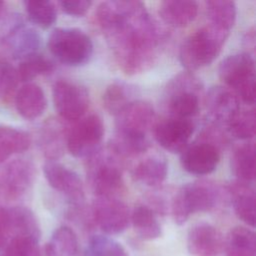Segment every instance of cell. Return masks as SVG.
I'll return each mask as SVG.
<instances>
[{
    "mask_svg": "<svg viewBox=\"0 0 256 256\" xmlns=\"http://www.w3.org/2000/svg\"><path fill=\"white\" fill-rule=\"evenodd\" d=\"M24 7L29 20L35 25L46 29L50 27L57 18L55 4L47 0L24 1Z\"/></svg>",
    "mask_w": 256,
    "mask_h": 256,
    "instance_id": "33",
    "label": "cell"
},
{
    "mask_svg": "<svg viewBox=\"0 0 256 256\" xmlns=\"http://www.w3.org/2000/svg\"><path fill=\"white\" fill-rule=\"evenodd\" d=\"M220 200L221 190L212 181L200 180L183 185L172 200L173 220L177 225H182L192 214L214 209Z\"/></svg>",
    "mask_w": 256,
    "mask_h": 256,
    "instance_id": "3",
    "label": "cell"
},
{
    "mask_svg": "<svg viewBox=\"0 0 256 256\" xmlns=\"http://www.w3.org/2000/svg\"><path fill=\"white\" fill-rule=\"evenodd\" d=\"M187 249L192 256H218L223 249L222 235L209 223H197L188 231Z\"/></svg>",
    "mask_w": 256,
    "mask_h": 256,
    "instance_id": "17",
    "label": "cell"
},
{
    "mask_svg": "<svg viewBox=\"0 0 256 256\" xmlns=\"http://www.w3.org/2000/svg\"><path fill=\"white\" fill-rule=\"evenodd\" d=\"M59 5L63 12L68 15L80 17L86 14L92 5L90 0H63L59 2Z\"/></svg>",
    "mask_w": 256,
    "mask_h": 256,
    "instance_id": "38",
    "label": "cell"
},
{
    "mask_svg": "<svg viewBox=\"0 0 256 256\" xmlns=\"http://www.w3.org/2000/svg\"><path fill=\"white\" fill-rule=\"evenodd\" d=\"M130 222L143 240H154L162 234V228L156 213L153 209L145 205H139L134 208L130 215Z\"/></svg>",
    "mask_w": 256,
    "mask_h": 256,
    "instance_id": "27",
    "label": "cell"
},
{
    "mask_svg": "<svg viewBox=\"0 0 256 256\" xmlns=\"http://www.w3.org/2000/svg\"><path fill=\"white\" fill-rule=\"evenodd\" d=\"M181 164L184 170L193 175L212 173L220 161V149L215 144L198 139L181 152Z\"/></svg>",
    "mask_w": 256,
    "mask_h": 256,
    "instance_id": "14",
    "label": "cell"
},
{
    "mask_svg": "<svg viewBox=\"0 0 256 256\" xmlns=\"http://www.w3.org/2000/svg\"><path fill=\"white\" fill-rule=\"evenodd\" d=\"M53 102L62 119L78 121L89 107V93L85 87L68 80H58L53 85Z\"/></svg>",
    "mask_w": 256,
    "mask_h": 256,
    "instance_id": "10",
    "label": "cell"
},
{
    "mask_svg": "<svg viewBox=\"0 0 256 256\" xmlns=\"http://www.w3.org/2000/svg\"><path fill=\"white\" fill-rule=\"evenodd\" d=\"M45 253L46 256H79L77 235L68 226L58 227L51 235Z\"/></svg>",
    "mask_w": 256,
    "mask_h": 256,
    "instance_id": "29",
    "label": "cell"
},
{
    "mask_svg": "<svg viewBox=\"0 0 256 256\" xmlns=\"http://www.w3.org/2000/svg\"><path fill=\"white\" fill-rule=\"evenodd\" d=\"M19 82L17 70L9 62L0 60V99L10 98Z\"/></svg>",
    "mask_w": 256,
    "mask_h": 256,
    "instance_id": "37",
    "label": "cell"
},
{
    "mask_svg": "<svg viewBox=\"0 0 256 256\" xmlns=\"http://www.w3.org/2000/svg\"><path fill=\"white\" fill-rule=\"evenodd\" d=\"M227 192L230 195L233 209L237 217L250 227L255 226L256 197L254 188L246 182L235 181L231 183Z\"/></svg>",
    "mask_w": 256,
    "mask_h": 256,
    "instance_id": "20",
    "label": "cell"
},
{
    "mask_svg": "<svg viewBox=\"0 0 256 256\" xmlns=\"http://www.w3.org/2000/svg\"><path fill=\"white\" fill-rule=\"evenodd\" d=\"M210 25L230 32L236 20V5L233 1L213 0L205 2Z\"/></svg>",
    "mask_w": 256,
    "mask_h": 256,
    "instance_id": "31",
    "label": "cell"
},
{
    "mask_svg": "<svg viewBox=\"0 0 256 256\" xmlns=\"http://www.w3.org/2000/svg\"><path fill=\"white\" fill-rule=\"evenodd\" d=\"M87 256H129L121 243L107 235H94L89 239Z\"/></svg>",
    "mask_w": 256,
    "mask_h": 256,
    "instance_id": "35",
    "label": "cell"
},
{
    "mask_svg": "<svg viewBox=\"0 0 256 256\" xmlns=\"http://www.w3.org/2000/svg\"><path fill=\"white\" fill-rule=\"evenodd\" d=\"M14 101L19 115L27 120H34L40 117L47 106L43 89L31 82L25 83L16 91Z\"/></svg>",
    "mask_w": 256,
    "mask_h": 256,
    "instance_id": "21",
    "label": "cell"
},
{
    "mask_svg": "<svg viewBox=\"0 0 256 256\" xmlns=\"http://www.w3.org/2000/svg\"><path fill=\"white\" fill-rule=\"evenodd\" d=\"M68 131L58 120L46 121L41 129L39 140L40 146L48 161H55L59 158L66 147Z\"/></svg>",
    "mask_w": 256,
    "mask_h": 256,
    "instance_id": "23",
    "label": "cell"
},
{
    "mask_svg": "<svg viewBox=\"0 0 256 256\" xmlns=\"http://www.w3.org/2000/svg\"><path fill=\"white\" fill-rule=\"evenodd\" d=\"M30 145L31 136L27 131L0 124V163L26 151Z\"/></svg>",
    "mask_w": 256,
    "mask_h": 256,
    "instance_id": "26",
    "label": "cell"
},
{
    "mask_svg": "<svg viewBox=\"0 0 256 256\" xmlns=\"http://www.w3.org/2000/svg\"><path fill=\"white\" fill-rule=\"evenodd\" d=\"M226 256H256V236L245 226L232 228L223 241Z\"/></svg>",
    "mask_w": 256,
    "mask_h": 256,
    "instance_id": "25",
    "label": "cell"
},
{
    "mask_svg": "<svg viewBox=\"0 0 256 256\" xmlns=\"http://www.w3.org/2000/svg\"><path fill=\"white\" fill-rule=\"evenodd\" d=\"M3 256H41L39 240L29 237H16L8 240L4 246Z\"/></svg>",
    "mask_w": 256,
    "mask_h": 256,
    "instance_id": "36",
    "label": "cell"
},
{
    "mask_svg": "<svg viewBox=\"0 0 256 256\" xmlns=\"http://www.w3.org/2000/svg\"><path fill=\"white\" fill-rule=\"evenodd\" d=\"M244 43L246 44V47L248 49L254 50L255 47V29L254 27H251L245 34L244 37Z\"/></svg>",
    "mask_w": 256,
    "mask_h": 256,
    "instance_id": "39",
    "label": "cell"
},
{
    "mask_svg": "<svg viewBox=\"0 0 256 256\" xmlns=\"http://www.w3.org/2000/svg\"><path fill=\"white\" fill-rule=\"evenodd\" d=\"M136 89L134 86L122 81L111 83L105 89L102 102L104 108L113 115H117L131 102L135 101Z\"/></svg>",
    "mask_w": 256,
    "mask_h": 256,
    "instance_id": "28",
    "label": "cell"
},
{
    "mask_svg": "<svg viewBox=\"0 0 256 256\" xmlns=\"http://www.w3.org/2000/svg\"><path fill=\"white\" fill-rule=\"evenodd\" d=\"M3 40L11 56L20 60L38 53L41 45L39 33L24 25L21 18L6 32Z\"/></svg>",
    "mask_w": 256,
    "mask_h": 256,
    "instance_id": "18",
    "label": "cell"
},
{
    "mask_svg": "<svg viewBox=\"0 0 256 256\" xmlns=\"http://www.w3.org/2000/svg\"><path fill=\"white\" fill-rule=\"evenodd\" d=\"M36 168L28 158L20 157L9 161L0 175V194L8 202L23 198L33 186Z\"/></svg>",
    "mask_w": 256,
    "mask_h": 256,
    "instance_id": "9",
    "label": "cell"
},
{
    "mask_svg": "<svg viewBox=\"0 0 256 256\" xmlns=\"http://www.w3.org/2000/svg\"><path fill=\"white\" fill-rule=\"evenodd\" d=\"M202 83L191 72H182L169 81L166 105L170 117L191 119L200 108Z\"/></svg>",
    "mask_w": 256,
    "mask_h": 256,
    "instance_id": "7",
    "label": "cell"
},
{
    "mask_svg": "<svg viewBox=\"0 0 256 256\" xmlns=\"http://www.w3.org/2000/svg\"><path fill=\"white\" fill-rule=\"evenodd\" d=\"M198 3L190 0H166L160 3L159 14L169 26L181 28L192 23L198 14Z\"/></svg>",
    "mask_w": 256,
    "mask_h": 256,
    "instance_id": "22",
    "label": "cell"
},
{
    "mask_svg": "<svg viewBox=\"0 0 256 256\" xmlns=\"http://www.w3.org/2000/svg\"><path fill=\"white\" fill-rule=\"evenodd\" d=\"M219 77L229 89L248 105L255 102V62L248 52L229 55L219 65Z\"/></svg>",
    "mask_w": 256,
    "mask_h": 256,
    "instance_id": "5",
    "label": "cell"
},
{
    "mask_svg": "<svg viewBox=\"0 0 256 256\" xmlns=\"http://www.w3.org/2000/svg\"><path fill=\"white\" fill-rule=\"evenodd\" d=\"M116 117V135L148 138V132L155 124L153 106L143 100H135L122 109Z\"/></svg>",
    "mask_w": 256,
    "mask_h": 256,
    "instance_id": "11",
    "label": "cell"
},
{
    "mask_svg": "<svg viewBox=\"0 0 256 256\" xmlns=\"http://www.w3.org/2000/svg\"><path fill=\"white\" fill-rule=\"evenodd\" d=\"M53 63L44 55L36 53L21 60L17 70L19 81L29 83L40 75H46L53 71Z\"/></svg>",
    "mask_w": 256,
    "mask_h": 256,
    "instance_id": "34",
    "label": "cell"
},
{
    "mask_svg": "<svg viewBox=\"0 0 256 256\" xmlns=\"http://www.w3.org/2000/svg\"><path fill=\"white\" fill-rule=\"evenodd\" d=\"M231 168L238 181L250 183L255 178V145L247 142L235 149L231 158Z\"/></svg>",
    "mask_w": 256,
    "mask_h": 256,
    "instance_id": "30",
    "label": "cell"
},
{
    "mask_svg": "<svg viewBox=\"0 0 256 256\" xmlns=\"http://www.w3.org/2000/svg\"><path fill=\"white\" fill-rule=\"evenodd\" d=\"M205 104L211 118L219 126H226L240 109L237 96L223 86L211 87L205 96Z\"/></svg>",
    "mask_w": 256,
    "mask_h": 256,
    "instance_id": "19",
    "label": "cell"
},
{
    "mask_svg": "<svg viewBox=\"0 0 256 256\" xmlns=\"http://www.w3.org/2000/svg\"><path fill=\"white\" fill-rule=\"evenodd\" d=\"M3 220L6 242L16 237L40 239V226L35 214L24 206H9L0 209Z\"/></svg>",
    "mask_w": 256,
    "mask_h": 256,
    "instance_id": "16",
    "label": "cell"
},
{
    "mask_svg": "<svg viewBox=\"0 0 256 256\" xmlns=\"http://www.w3.org/2000/svg\"><path fill=\"white\" fill-rule=\"evenodd\" d=\"M229 32L207 24L189 35L181 44L179 59L192 72L211 64L221 52Z\"/></svg>",
    "mask_w": 256,
    "mask_h": 256,
    "instance_id": "2",
    "label": "cell"
},
{
    "mask_svg": "<svg viewBox=\"0 0 256 256\" xmlns=\"http://www.w3.org/2000/svg\"><path fill=\"white\" fill-rule=\"evenodd\" d=\"M92 214L96 224L107 235L122 233L130 224L129 208L118 197H97Z\"/></svg>",
    "mask_w": 256,
    "mask_h": 256,
    "instance_id": "12",
    "label": "cell"
},
{
    "mask_svg": "<svg viewBox=\"0 0 256 256\" xmlns=\"http://www.w3.org/2000/svg\"><path fill=\"white\" fill-rule=\"evenodd\" d=\"M96 18L119 68L127 75L148 70L164 34L140 1H105Z\"/></svg>",
    "mask_w": 256,
    "mask_h": 256,
    "instance_id": "1",
    "label": "cell"
},
{
    "mask_svg": "<svg viewBox=\"0 0 256 256\" xmlns=\"http://www.w3.org/2000/svg\"><path fill=\"white\" fill-rule=\"evenodd\" d=\"M168 172V166L164 158L152 155L139 161L131 171L134 181L146 186H157L161 184Z\"/></svg>",
    "mask_w": 256,
    "mask_h": 256,
    "instance_id": "24",
    "label": "cell"
},
{
    "mask_svg": "<svg viewBox=\"0 0 256 256\" xmlns=\"http://www.w3.org/2000/svg\"><path fill=\"white\" fill-rule=\"evenodd\" d=\"M43 173L53 189L65 194L74 205L82 204L84 187L76 172L56 161H47L43 165Z\"/></svg>",
    "mask_w": 256,
    "mask_h": 256,
    "instance_id": "15",
    "label": "cell"
},
{
    "mask_svg": "<svg viewBox=\"0 0 256 256\" xmlns=\"http://www.w3.org/2000/svg\"><path fill=\"white\" fill-rule=\"evenodd\" d=\"M104 124L97 114L79 119L68 131L66 148L77 158H89L101 149Z\"/></svg>",
    "mask_w": 256,
    "mask_h": 256,
    "instance_id": "8",
    "label": "cell"
},
{
    "mask_svg": "<svg viewBox=\"0 0 256 256\" xmlns=\"http://www.w3.org/2000/svg\"><path fill=\"white\" fill-rule=\"evenodd\" d=\"M194 132L191 119L167 117L154 124V138L158 144L171 153L182 152Z\"/></svg>",
    "mask_w": 256,
    "mask_h": 256,
    "instance_id": "13",
    "label": "cell"
},
{
    "mask_svg": "<svg viewBox=\"0 0 256 256\" xmlns=\"http://www.w3.org/2000/svg\"><path fill=\"white\" fill-rule=\"evenodd\" d=\"M229 134L241 140L251 139L255 135L256 116L255 109L240 108L225 126Z\"/></svg>",
    "mask_w": 256,
    "mask_h": 256,
    "instance_id": "32",
    "label": "cell"
},
{
    "mask_svg": "<svg viewBox=\"0 0 256 256\" xmlns=\"http://www.w3.org/2000/svg\"><path fill=\"white\" fill-rule=\"evenodd\" d=\"M51 54L68 66H80L87 63L93 53L90 37L77 28H56L47 41Z\"/></svg>",
    "mask_w": 256,
    "mask_h": 256,
    "instance_id": "6",
    "label": "cell"
},
{
    "mask_svg": "<svg viewBox=\"0 0 256 256\" xmlns=\"http://www.w3.org/2000/svg\"><path fill=\"white\" fill-rule=\"evenodd\" d=\"M89 158L87 175L93 193L97 197H118L125 189L123 159L108 147Z\"/></svg>",
    "mask_w": 256,
    "mask_h": 256,
    "instance_id": "4",
    "label": "cell"
}]
</instances>
